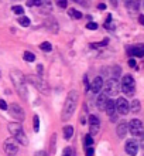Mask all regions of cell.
<instances>
[{
	"label": "cell",
	"mask_w": 144,
	"mask_h": 156,
	"mask_svg": "<svg viewBox=\"0 0 144 156\" xmlns=\"http://www.w3.org/2000/svg\"><path fill=\"white\" fill-rule=\"evenodd\" d=\"M78 98L79 95L76 91H69L68 92V97H66L65 104H64V108H62V112H61L62 121H68L71 116L74 115L75 109L78 107Z\"/></svg>",
	"instance_id": "1"
},
{
	"label": "cell",
	"mask_w": 144,
	"mask_h": 156,
	"mask_svg": "<svg viewBox=\"0 0 144 156\" xmlns=\"http://www.w3.org/2000/svg\"><path fill=\"white\" fill-rule=\"evenodd\" d=\"M10 78H12V82L16 91L18 92L23 99H27V95H28V91H27V85H25V77L23 75V73H20L18 70H13L10 73Z\"/></svg>",
	"instance_id": "2"
},
{
	"label": "cell",
	"mask_w": 144,
	"mask_h": 156,
	"mask_svg": "<svg viewBox=\"0 0 144 156\" xmlns=\"http://www.w3.org/2000/svg\"><path fill=\"white\" fill-rule=\"evenodd\" d=\"M8 128V132L12 133V138H14V139L18 142L20 145H23V146H27L28 145V139H27V135H25L24 129H23V126H21L18 122H12L7 125Z\"/></svg>",
	"instance_id": "3"
},
{
	"label": "cell",
	"mask_w": 144,
	"mask_h": 156,
	"mask_svg": "<svg viewBox=\"0 0 144 156\" xmlns=\"http://www.w3.org/2000/svg\"><path fill=\"white\" fill-rule=\"evenodd\" d=\"M120 90L123 91L126 95H134V91H136V82H134V78L132 75H124L123 80H122V85H120Z\"/></svg>",
	"instance_id": "4"
},
{
	"label": "cell",
	"mask_w": 144,
	"mask_h": 156,
	"mask_svg": "<svg viewBox=\"0 0 144 156\" xmlns=\"http://www.w3.org/2000/svg\"><path fill=\"white\" fill-rule=\"evenodd\" d=\"M103 88H105V94H106L107 97H115V95L119 94L120 84H119V81H117V78L113 77L103 84Z\"/></svg>",
	"instance_id": "5"
},
{
	"label": "cell",
	"mask_w": 144,
	"mask_h": 156,
	"mask_svg": "<svg viewBox=\"0 0 144 156\" xmlns=\"http://www.w3.org/2000/svg\"><path fill=\"white\" fill-rule=\"evenodd\" d=\"M27 80H28L31 84H33L35 88H38L40 90V92H42V94L45 95H49V92H51V90H49V85L47 84L44 80H42L41 77H37V75H28L27 77Z\"/></svg>",
	"instance_id": "6"
},
{
	"label": "cell",
	"mask_w": 144,
	"mask_h": 156,
	"mask_svg": "<svg viewBox=\"0 0 144 156\" xmlns=\"http://www.w3.org/2000/svg\"><path fill=\"white\" fill-rule=\"evenodd\" d=\"M143 131H144L143 122H141L140 119H132V121H130V123H129V132H130L132 135L139 136L143 133Z\"/></svg>",
	"instance_id": "7"
},
{
	"label": "cell",
	"mask_w": 144,
	"mask_h": 156,
	"mask_svg": "<svg viewBox=\"0 0 144 156\" xmlns=\"http://www.w3.org/2000/svg\"><path fill=\"white\" fill-rule=\"evenodd\" d=\"M3 148H4V152L7 155H17V152H18V145H17V140L14 138L6 140Z\"/></svg>",
	"instance_id": "8"
},
{
	"label": "cell",
	"mask_w": 144,
	"mask_h": 156,
	"mask_svg": "<svg viewBox=\"0 0 144 156\" xmlns=\"http://www.w3.org/2000/svg\"><path fill=\"white\" fill-rule=\"evenodd\" d=\"M105 111H106V114L109 115V118H110L112 122H116V121H117V115H116L117 109H116V102L113 101V99H107Z\"/></svg>",
	"instance_id": "9"
},
{
	"label": "cell",
	"mask_w": 144,
	"mask_h": 156,
	"mask_svg": "<svg viewBox=\"0 0 144 156\" xmlns=\"http://www.w3.org/2000/svg\"><path fill=\"white\" fill-rule=\"evenodd\" d=\"M116 109L122 115H127L129 111H130V104L127 102L126 98H117V101H116Z\"/></svg>",
	"instance_id": "10"
},
{
	"label": "cell",
	"mask_w": 144,
	"mask_h": 156,
	"mask_svg": "<svg viewBox=\"0 0 144 156\" xmlns=\"http://www.w3.org/2000/svg\"><path fill=\"white\" fill-rule=\"evenodd\" d=\"M10 114L17 121H24V111H23V108L18 104H12L10 105Z\"/></svg>",
	"instance_id": "11"
},
{
	"label": "cell",
	"mask_w": 144,
	"mask_h": 156,
	"mask_svg": "<svg viewBox=\"0 0 144 156\" xmlns=\"http://www.w3.org/2000/svg\"><path fill=\"white\" fill-rule=\"evenodd\" d=\"M126 152H127V155H137V152H139V144H137V140L134 139H130L126 142Z\"/></svg>",
	"instance_id": "12"
},
{
	"label": "cell",
	"mask_w": 144,
	"mask_h": 156,
	"mask_svg": "<svg viewBox=\"0 0 144 156\" xmlns=\"http://www.w3.org/2000/svg\"><path fill=\"white\" fill-rule=\"evenodd\" d=\"M89 128H91V133L95 135L99 132V128H100V121L96 115H91L89 116Z\"/></svg>",
	"instance_id": "13"
},
{
	"label": "cell",
	"mask_w": 144,
	"mask_h": 156,
	"mask_svg": "<svg viewBox=\"0 0 144 156\" xmlns=\"http://www.w3.org/2000/svg\"><path fill=\"white\" fill-rule=\"evenodd\" d=\"M103 80H102V77H96L93 81H92V84H91V91L93 92V94H98V92H100L102 91V88H103Z\"/></svg>",
	"instance_id": "14"
},
{
	"label": "cell",
	"mask_w": 144,
	"mask_h": 156,
	"mask_svg": "<svg viewBox=\"0 0 144 156\" xmlns=\"http://www.w3.org/2000/svg\"><path fill=\"white\" fill-rule=\"evenodd\" d=\"M116 132H117V136L123 139L124 136L127 135V132H129V123L120 122L119 125H117V129H116Z\"/></svg>",
	"instance_id": "15"
},
{
	"label": "cell",
	"mask_w": 144,
	"mask_h": 156,
	"mask_svg": "<svg viewBox=\"0 0 144 156\" xmlns=\"http://www.w3.org/2000/svg\"><path fill=\"white\" fill-rule=\"evenodd\" d=\"M129 54L136 55V57H144V44H139L136 47H132L129 50Z\"/></svg>",
	"instance_id": "16"
},
{
	"label": "cell",
	"mask_w": 144,
	"mask_h": 156,
	"mask_svg": "<svg viewBox=\"0 0 144 156\" xmlns=\"http://www.w3.org/2000/svg\"><path fill=\"white\" fill-rule=\"evenodd\" d=\"M107 95L106 94H100L98 97V99H96V107L100 109V111H105V108H106V104H107Z\"/></svg>",
	"instance_id": "17"
},
{
	"label": "cell",
	"mask_w": 144,
	"mask_h": 156,
	"mask_svg": "<svg viewBox=\"0 0 144 156\" xmlns=\"http://www.w3.org/2000/svg\"><path fill=\"white\" fill-rule=\"evenodd\" d=\"M141 109V104H140V101L139 99H134L132 104H130V111L132 112H134V114H137V112Z\"/></svg>",
	"instance_id": "18"
},
{
	"label": "cell",
	"mask_w": 144,
	"mask_h": 156,
	"mask_svg": "<svg viewBox=\"0 0 144 156\" xmlns=\"http://www.w3.org/2000/svg\"><path fill=\"white\" fill-rule=\"evenodd\" d=\"M72 135H74V126H72V125L64 126V138H65V139H69Z\"/></svg>",
	"instance_id": "19"
},
{
	"label": "cell",
	"mask_w": 144,
	"mask_h": 156,
	"mask_svg": "<svg viewBox=\"0 0 144 156\" xmlns=\"http://www.w3.org/2000/svg\"><path fill=\"white\" fill-rule=\"evenodd\" d=\"M23 57H24V60H25L27 62H33V61H35V55H34L33 53H30V51H24Z\"/></svg>",
	"instance_id": "20"
},
{
	"label": "cell",
	"mask_w": 144,
	"mask_h": 156,
	"mask_svg": "<svg viewBox=\"0 0 144 156\" xmlns=\"http://www.w3.org/2000/svg\"><path fill=\"white\" fill-rule=\"evenodd\" d=\"M68 13H69V14L74 17V19H76V20L82 19V13L78 12V10H75V9H68Z\"/></svg>",
	"instance_id": "21"
},
{
	"label": "cell",
	"mask_w": 144,
	"mask_h": 156,
	"mask_svg": "<svg viewBox=\"0 0 144 156\" xmlns=\"http://www.w3.org/2000/svg\"><path fill=\"white\" fill-rule=\"evenodd\" d=\"M27 6L28 7H41L42 3H41V0H27Z\"/></svg>",
	"instance_id": "22"
},
{
	"label": "cell",
	"mask_w": 144,
	"mask_h": 156,
	"mask_svg": "<svg viewBox=\"0 0 144 156\" xmlns=\"http://www.w3.org/2000/svg\"><path fill=\"white\" fill-rule=\"evenodd\" d=\"M18 23H20L23 27H28V26H30V19H28V17H25L24 14H23V16L18 19Z\"/></svg>",
	"instance_id": "23"
},
{
	"label": "cell",
	"mask_w": 144,
	"mask_h": 156,
	"mask_svg": "<svg viewBox=\"0 0 144 156\" xmlns=\"http://www.w3.org/2000/svg\"><path fill=\"white\" fill-rule=\"evenodd\" d=\"M40 48H41L42 51H45V53H49V51L52 50V45L49 44L48 41H44V43H41V45H40Z\"/></svg>",
	"instance_id": "24"
},
{
	"label": "cell",
	"mask_w": 144,
	"mask_h": 156,
	"mask_svg": "<svg viewBox=\"0 0 144 156\" xmlns=\"http://www.w3.org/2000/svg\"><path fill=\"white\" fill-rule=\"evenodd\" d=\"M105 27H106V29H109V30H113V29H115V24L112 23V16H110V14H109L106 23H105Z\"/></svg>",
	"instance_id": "25"
},
{
	"label": "cell",
	"mask_w": 144,
	"mask_h": 156,
	"mask_svg": "<svg viewBox=\"0 0 144 156\" xmlns=\"http://www.w3.org/2000/svg\"><path fill=\"white\" fill-rule=\"evenodd\" d=\"M33 123H34V131L38 132V131H40V119H38V116H37V115H34Z\"/></svg>",
	"instance_id": "26"
},
{
	"label": "cell",
	"mask_w": 144,
	"mask_h": 156,
	"mask_svg": "<svg viewBox=\"0 0 144 156\" xmlns=\"http://www.w3.org/2000/svg\"><path fill=\"white\" fill-rule=\"evenodd\" d=\"M93 145V138H92V135H86L85 136V146H92Z\"/></svg>",
	"instance_id": "27"
},
{
	"label": "cell",
	"mask_w": 144,
	"mask_h": 156,
	"mask_svg": "<svg viewBox=\"0 0 144 156\" xmlns=\"http://www.w3.org/2000/svg\"><path fill=\"white\" fill-rule=\"evenodd\" d=\"M13 12L16 13V14H20V16H23V14H24V9L21 7V6H14V7H13Z\"/></svg>",
	"instance_id": "28"
},
{
	"label": "cell",
	"mask_w": 144,
	"mask_h": 156,
	"mask_svg": "<svg viewBox=\"0 0 144 156\" xmlns=\"http://www.w3.org/2000/svg\"><path fill=\"white\" fill-rule=\"evenodd\" d=\"M55 3H57L58 7H61V9L66 7V0H55Z\"/></svg>",
	"instance_id": "29"
},
{
	"label": "cell",
	"mask_w": 144,
	"mask_h": 156,
	"mask_svg": "<svg viewBox=\"0 0 144 156\" xmlns=\"http://www.w3.org/2000/svg\"><path fill=\"white\" fill-rule=\"evenodd\" d=\"M86 29L88 30H96V29H98V24H96V23H93V21H92V23L89 21V23L86 24Z\"/></svg>",
	"instance_id": "30"
},
{
	"label": "cell",
	"mask_w": 144,
	"mask_h": 156,
	"mask_svg": "<svg viewBox=\"0 0 144 156\" xmlns=\"http://www.w3.org/2000/svg\"><path fill=\"white\" fill-rule=\"evenodd\" d=\"M0 109L2 111H7V104L4 99H0Z\"/></svg>",
	"instance_id": "31"
},
{
	"label": "cell",
	"mask_w": 144,
	"mask_h": 156,
	"mask_svg": "<svg viewBox=\"0 0 144 156\" xmlns=\"http://www.w3.org/2000/svg\"><path fill=\"white\" fill-rule=\"evenodd\" d=\"M93 153H95V151H93V148H92V146H91V148L88 146V148H86V156H92V155H93Z\"/></svg>",
	"instance_id": "32"
},
{
	"label": "cell",
	"mask_w": 144,
	"mask_h": 156,
	"mask_svg": "<svg viewBox=\"0 0 144 156\" xmlns=\"http://www.w3.org/2000/svg\"><path fill=\"white\" fill-rule=\"evenodd\" d=\"M129 66L132 67V68H134V67H136V60H134V58H130V60H129Z\"/></svg>",
	"instance_id": "33"
},
{
	"label": "cell",
	"mask_w": 144,
	"mask_h": 156,
	"mask_svg": "<svg viewBox=\"0 0 144 156\" xmlns=\"http://www.w3.org/2000/svg\"><path fill=\"white\" fill-rule=\"evenodd\" d=\"M64 155H72V149H71V148H65V149H64Z\"/></svg>",
	"instance_id": "34"
},
{
	"label": "cell",
	"mask_w": 144,
	"mask_h": 156,
	"mask_svg": "<svg viewBox=\"0 0 144 156\" xmlns=\"http://www.w3.org/2000/svg\"><path fill=\"white\" fill-rule=\"evenodd\" d=\"M120 75V68L119 67H115V78H117Z\"/></svg>",
	"instance_id": "35"
},
{
	"label": "cell",
	"mask_w": 144,
	"mask_h": 156,
	"mask_svg": "<svg viewBox=\"0 0 144 156\" xmlns=\"http://www.w3.org/2000/svg\"><path fill=\"white\" fill-rule=\"evenodd\" d=\"M98 9H99V10H105V9H106V4L100 3V4H99V6H98Z\"/></svg>",
	"instance_id": "36"
},
{
	"label": "cell",
	"mask_w": 144,
	"mask_h": 156,
	"mask_svg": "<svg viewBox=\"0 0 144 156\" xmlns=\"http://www.w3.org/2000/svg\"><path fill=\"white\" fill-rule=\"evenodd\" d=\"M110 3L113 7H117V0H110Z\"/></svg>",
	"instance_id": "37"
},
{
	"label": "cell",
	"mask_w": 144,
	"mask_h": 156,
	"mask_svg": "<svg viewBox=\"0 0 144 156\" xmlns=\"http://www.w3.org/2000/svg\"><path fill=\"white\" fill-rule=\"evenodd\" d=\"M139 21H140V24L144 26V16H140V17H139Z\"/></svg>",
	"instance_id": "38"
},
{
	"label": "cell",
	"mask_w": 144,
	"mask_h": 156,
	"mask_svg": "<svg viewBox=\"0 0 144 156\" xmlns=\"http://www.w3.org/2000/svg\"><path fill=\"white\" fill-rule=\"evenodd\" d=\"M141 144H143V148H144V131H143V133H141Z\"/></svg>",
	"instance_id": "39"
},
{
	"label": "cell",
	"mask_w": 144,
	"mask_h": 156,
	"mask_svg": "<svg viewBox=\"0 0 144 156\" xmlns=\"http://www.w3.org/2000/svg\"><path fill=\"white\" fill-rule=\"evenodd\" d=\"M74 2H79V0H74Z\"/></svg>",
	"instance_id": "40"
},
{
	"label": "cell",
	"mask_w": 144,
	"mask_h": 156,
	"mask_svg": "<svg viewBox=\"0 0 144 156\" xmlns=\"http://www.w3.org/2000/svg\"><path fill=\"white\" fill-rule=\"evenodd\" d=\"M143 7H144V2H143Z\"/></svg>",
	"instance_id": "41"
},
{
	"label": "cell",
	"mask_w": 144,
	"mask_h": 156,
	"mask_svg": "<svg viewBox=\"0 0 144 156\" xmlns=\"http://www.w3.org/2000/svg\"><path fill=\"white\" fill-rule=\"evenodd\" d=\"M0 77H2V73H0Z\"/></svg>",
	"instance_id": "42"
},
{
	"label": "cell",
	"mask_w": 144,
	"mask_h": 156,
	"mask_svg": "<svg viewBox=\"0 0 144 156\" xmlns=\"http://www.w3.org/2000/svg\"><path fill=\"white\" fill-rule=\"evenodd\" d=\"M14 2H18V0H14Z\"/></svg>",
	"instance_id": "43"
}]
</instances>
